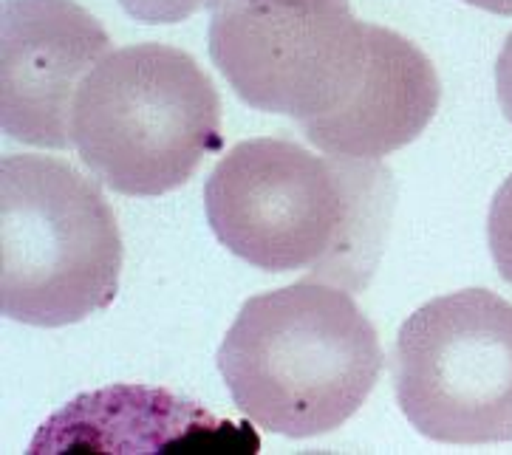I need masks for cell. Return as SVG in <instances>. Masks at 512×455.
Listing matches in <instances>:
<instances>
[{"label":"cell","mask_w":512,"mask_h":455,"mask_svg":"<svg viewBox=\"0 0 512 455\" xmlns=\"http://www.w3.org/2000/svg\"><path fill=\"white\" fill-rule=\"evenodd\" d=\"M377 328L348 289L300 280L255 294L218 348V371L249 422L286 439L331 433L382 374Z\"/></svg>","instance_id":"cell-2"},{"label":"cell","mask_w":512,"mask_h":455,"mask_svg":"<svg viewBox=\"0 0 512 455\" xmlns=\"http://www.w3.org/2000/svg\"><path fill=\"white\" fill-rule=\"evenodd\" d=\"M487 244L501 277L512 283V176L498 187L487 215Z\"/></svg>","instance_id":"cell-8"},{"label":"cell","mask_w":512,"mask_h":455,"mask_svg":"<svg viewBox=\"0 0 512 455\" xmlns=\"http://www.w3.org/2000/svg\"><path fill=\"white\" fill-rule=\"evenodd\" d=\"M122 9L148 26L159 23H182L190 15H196L207 6H215V0H119Z\"/></svg>","instance_id":"cell-9"},{"label":"cell","mask_w":512,"mask_h":455,"mask_svg":"<svg viewBox=\"0 0 512 455\" xmlns=\"http://www.w3.org/2000/svg\"><path fill=\"white\" fill-rule=\"evenodd\" d=\"M394 390L425 439L512 441V303L462 289L413 311L394 345Z\"/></svg>","instance_id":"cell-6"},{"label":"cell","mask_w":512,"mask_h":455,"mask_svg":"<svg viewBox=\"0 0 512 455\" xmlns=\"http://www.w3.org/2000/svg\"><path fill=\"white\" fill-rule=\"evenodd\" d=\"M496 94L501 102V111L512 122V34L507 37L504 49L496 60Z\"/></svg>","instance_id":"cell-10"},{"label":"cell","mask_w":512,"mask_h":455,"mask_svg":"<svg viewBox=\"0 0 512 455\" xmlns=\"http://www.w3.org/2000/svg\"><path fill=\"white\" fill-rule=\"evenodd\" d=\"M210 57L249 108L295 119L312 142L368 80L382 26L348 0H215Z\"/></svg>","instance_id":"cell-5"},{"label":"cell","mask_w":512,"mask_h":455,"mask_svg":"<svg viewBox=\"0 0 512 455\" xmlns=\"http://www.w3.org/2000/svg\"><path fill=\"white\" fill-rule=\"evenodd\" d=\"M122 235L100 187L63 159L0 162V311L60 328L105 311L119 292Z\"/></svg>","instance_id":"cell-4"},{"label":"cell","mask_w":512,"mask_h":455,"mask_svg":"<svg viewBox=\"0 0 512 455\" xmlns=\"http://www.w3.org/2000/svg\"><path fill=\"white\" fill-rule=\"evenodd\" d=\"M476 9H484V12H493V15L512 17V0H464Z\"/></svg>","instance_id":"cell-11"},{"label":"cell","mask_w":512,"mask_h":455,"mask_svg":"<svg viewBox=\"0 0 512 455\" xmlns=\"http://www.w3.org/2000/svg\"><path fill=\"white\" fill-rule=\"evenodd\" d=\"M204 207L221 246L249 266L363 289L388 238L394 179L380 159L317 156L261 136L215 164Z\"/></svg>","instance_id":"cell-1"},{"label":"cell","mask_w":512,"mask_h":455,"mask_svg":"<svg viewBox=\"0 0 512 455\" xmlns=\"http://www.w3.org/2000/svg\"><path fill=\"white\" fill-rule=\"evenodd\" d=\"M111 54L102 23L74 0H3L0 128L32 147L66 150L88 71Z\"/></svg>","instance_id":"cell-7"},{"label":"cell","mask_w":512,"mask_h":455,"mask_svg":"<svg viewBox=\"0 0 512 455\" xmlns=\"http://www.w3.org/2000/svg\"><path fill=\"white\" fill-rule=\"evenodd\" d=\"M71 139L108 190L165 195L224 145L221 97L187 51L165 43L128 46L88 71L74 99Z\"/></svg>","instance_id":"cell-3"}]
</instances>
